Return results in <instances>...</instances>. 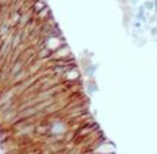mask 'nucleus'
Listing matches in <instances>:
<instances>
[{"mask_svg":"<svg viewBox=\"0 0 157 154\" xmlns=\"http://www.w3.org/2000/svg\"><path fill=\"white\" fill-rule=\"evenodd\" d=\"M68 56H71V49H69L68 43H65L62 45L59 49L53 51L49 59H63V58H68Z\"/></svg>","mask_w":157,"mask_h":154,"instance_id":"obj_1","label":"nucleus"},{"mask_svg":"<svg viewBox=\"0 0 157 154\" xmlns=\"http://www.w3.org/2000/svg\"><path fill=\"white\" fill-rule=\"evenodd\" d=\"M62 79L63 81H81V72H79L78 66L71 68L69 71H67L65 75L62 77Z\"/></svg>","mask_w":157,"mask_h":154,"instance_id":"obj_2","label":"nucleus"},{"mask_svg":"<svg viewBox=\"0 0 157 154\" xmlns=\"http://www.w3.org/2000/svg\"><path fill=\"white\" fill-rule=\"evenodd\" d=\"M45 7H48V5H46V2H45V0H35L30 9H32V12L35 13V16H36L39 12H42Z\"/></svg>","mask_w":157,"mask_h":154,"instance_id":"obj_3","label":"nucleus"},{"mask_svg":"<svg viewBox=\"0 0 157 154\" xmlns=\"http://www.w3.org/2000/svg\"><path fill=\"white\" fill-rule=\"evenodd\" d=\"M35 17H36L39 22H46L48 19H51V17H52V12H51V9H49V7H45V9H43L42 12H39Z\"/></svg>","mask_w":157,"mask_h":154,"instance_id":"obj_4","label":"nucleus"},{"mask_svg":"<svg viewBox=\"0 0 157 154\" xmlns=\"http://www.w3.org/2000/svg\"><path fill=\"white\" fill-rule=\"evenodd\" d=\"M143 6L147 12H153V10L156 9V2H154V0H146L143 3Z\"/></svg>","mask_w":157,"mask_h":154,"instance_id":"obj_5","label":"nucleus"},{"mask_svg":"<svg viewBox=\"0 0 157 154\" xmlns=\"http://www.w3.org/2000/svg\"><path fill=\"white\" fill-rule=\"evenodd\" d=\"M143 22H140V20H137L136 19V22H134L133 23V26H134V29L136 30H140V32H141V29H143Z\"/></svg>","mask_w":157,"mask_h":154,"instance_id":"obj_6","label":"nucleus"},{"mask_svg":"<svg viewBox=\"0 0 157 154\" xmlns=\"http://www.w3.org/2000/svg\"><path fill=\"white\" fill-rule=\"evenodd\" d=\"M150 33H151L153 36H156V35H157V28H151V30H150Z\"/></svg>","mask_w":157,"mask_h":154,"instance_id":"obj_7","label":"nucleus"}]
</instances>
